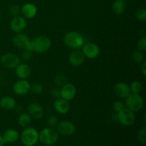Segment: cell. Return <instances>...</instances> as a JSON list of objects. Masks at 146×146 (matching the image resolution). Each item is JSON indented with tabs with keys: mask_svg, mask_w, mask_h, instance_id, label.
Masks as SVG:
<instances>
[{
	"mask_svg": "<svg viewBox=\"0 0 146 146\" xmlns=\"http://www.w3.org/2000/svg\"><path fill=\"white\" fill-rule=\"evenodd\" d=\"M58 131L52 127L44 128L38 133V141L46 146H51L58 140Z\"/></svg>",
	"mask_w": 146,
	"mask_h": 146,
	"instance_id": "cell-1",
	"label": "cell"
},
{
	"mask_svg": "<svg viewBox=\"0 0 146 146\" xmlns=\"http://www.w3.org/2000/svg\"><path fill=\"white\" fill-rule=\"evenodd\" d=\"M64 42L66 46L74 50L82 48L84 44V36L79 32L76 31H68L64 37Z\"/></svg>",
	"mask_w": 146,
	"mask_h": 146,
	"instance_id": "cell-2",
	"label": "cell"
},
{
	"mask_svg": "<svg viewBox=\"0 0 146 146\" xmlns=\"http://www.w3.org/2000/svg\"><path fill=\"white\" fill-rule=\"evenodd\" d=\"M51 39L46 36H39L31 41V49L33 52L42 54L50 48Z\"/></svg>",
	"mask_w": 146,
	"mask_h": 146,
	"instance_id": "cell-3",
	"label": "cell"
},
{
	"mask_svg": "<svg viewBox=\"0 0 146 146\" xmlns=\"http://www.w3.org/2000/svg\"><path fill=\"white\" fill-rule=\"evenodd\" d=\"M19 138L24 146H34L38 142V132L36 128L27 127L21 132Z\"/></svg>",
	"mask_w": 146,
	"mask_h": 146,
	"instance_id": "cell-4",
	"label": "cell"
},
{
	"mask_svg": "<svg viewBox=\"0 0 146 146\" xmlns=\"http://www.w3.org/2000/svg\"><path fill=\"white\" fill-rule=\"evenodd\" d=\"M125 106L133 112H138L143 108L144 100L140 94H131L125 98Z\"/></svg>",
	"mask_w": 146,
	"mask_h": 146,
	"instance_id": "cell-5",
	"label": "cell"
},
{
	"mask_svg": "<svg viewBox=\"0 0 146 146\" xmlns=\"http://www.w3.org/2000/svg\"><path fill=\"white\" fill-rule=\"evenodd\" d=\"M0 62L1 65L6 68L13 69L15 68L21 63L20 58L14 53H6L3 54L0 58Z\"/></svg>",
	"mask_w": 146,
	"mask_h": 146,
	"instance_id": "cell-6",
	"label": "cell"
},
{
	"mask_svg": "<svg viewBox=\"0 0 146 146\" xmlns=\"http://www.w3.org/2000/svg\"><path fill=\"white\" fill-rule=\"evenodd\" d=\"M118 121L125 126H131L134 123L135 120V112L128 108H124L118 113H117Z\"/></svg>",
	"mask_w": 146,
	"mask_h": 146,
	"instance_id": "cell-7",
	"label": "cell"
},
{
	"mask_svg": "<svg viewBox=\"0 0 146 146\" xmlns=\"http://www.w3.org/2000/svg\"><path fill=\"white\" fill-rule=\"evenodd\" d=\"M12 44L16 47L23 50L31 49V40L29 37L24 34L17 33L12 38Z\"/></svg>",
	"mask_w": 146,
	"mask_h": 146,
	"instance_id": "cell-8",
	"label": "cell"
},
{
	"mask_svg": "<svg viewBox=\"0 0 146 146\" xmlns=\"http://www.w3.org/2000/svg\"><path fill=\"white\" fill-rule=\"evenodd\" d=\"M57 131L58 134L64 136H71L76 132V126L69 121H62L57 124Z\"/></svg>",
	"mask_w": 146,
	"mask_h": 146,
	"instance_id": "cell-9",
	"label": "cell"
},
{
	"mask_svg": "<svg viewBox=\"0 0 146 146\" xmlns=\"http://www.w3.org/2000/svg\"><path fill=\"white\" fill-rule=\"evenodd\" d=\"M83 54L89 59H94L100 54V48L95 43L89 42L83 46Z\"/></svg>",
	"mask_w": 146,
	"mask_h": 146,
	"instance_id": "cell-10",
	"label": "cell"
},
{
	"mask_svg": "<svg viewBox=\"0 0 146 146\" xmlns=\"http://www.w3.org/2000/svg\"><path fill=\"white\" fill-rule=\"evenodd\" d=\"M27 113L31 118L39 120L44 115V110L42 106L38 103H31L27 107Z\"/></svg>",
	"mask_w": 146,
	"mask_h": 146,
	"instance_id": "cell-11",
	"label": "cell"
},
{
	"mask_svg": "<svg viewBox=\"0 0 146 146\" xmlns=\"http://www.w3.org/2000/svg\"><path fill=\"white\" fill-rule=\"evenodd\" d=\"M27 25V20L21 16H15L10 22V28L15 33H21L26 29Z\"/></svg>",
	"mask_w": 146,
	"mask_h": 146,
	"instance_id": "cell-12",
	"label": "cell"
},
{
	"mask_svg": "<svg viewBox=\"0 0 146 146\" xmlns=\"http://www.w3.org/2000/svg\"><path fill=\"white\" fill-rule=\"evenodd\" d=\"M31 84L27 79H19L13 85V91L17 95L24 96L29 92Z\"/></svg>",
	"mask_w": 146,
	"mask_h": 146,
	"instance_id": "cell-13",
	"label": "cell"
},
{
	"mask_svg": "<svg viewBox=\"0 0 146 146\" xmlns=\"http://www.w3.org/2000/svg\"><path fill=\"white\" fill-rule=\"evenodd\" d=\"M76 95V88L74 84L67 83L61 88L60 97L61 98H64V99L69 101L74 99Z\"/></svg>",
	"mask_w": 146,
	"mask_h": 146,
	"instance_id": "cell-14",
	"label": "cell"
},
{
	"mask_svg": "<svg viewBox=\"0 0 146 146\" xmlns=\"http://www.w3.org/2000/svg\"><path fill=\"white\" fill-rule=\"evenodd\" d=\"M113 91L115 95L121 98H125L131 94L129 85L124 82L117 83L114 86Z\"/></svg>",
	"mask_w": 146,
	"mask_h": 146,
	"instance_id": "cell-15",
	"label": "cell"
},
{
	"mask_svg": "<svg viewBox=\"0 0 146 146\" xmlns=\"http://www.w3.org/2000/svg\"><path fill=\"white\" fill-rule=\"evenodd\" d=\"M85 56L80 50H74L70 54L68 61L71 65L74 66H79L82 65L85 61Z\"/></svg>",
	"mask_w": 146,
	"mask_h": 146,
	"instance_id": "cell-16",
	"label": "cell"
},
{
	"mask_svg": "<svg viewBox=\"0 0 146 146\" xmlns=\"http://www.w3.org/2000/svg\"><path fill=\"white\" fill-rule=\"evenodd\" d=\"M54 108L58 113L64 115L70 111V104L66 100L58 98L54 101Z\"/></svg>",
	"mask_w": 146,
	"mask_h": 146,
	"instance_id": "cell-17",
	"label": "cell"
},
{
	"mask_svg": "<svg viewBox=\"0 0 146 146\" xmlns=\"http://www.w3.org/2000/svg\"><path fill=\"white\" fill-rule=\"evenodd\" d=\"M15 68L16 76L20 79H27L31 74V70L29 66L24 63H20Z\"/></svg>",
	"mask_w": 146,
	"mask_h": 146,
	"instance_id": "cell-18",
	"label": "cell"
},
{
	"mask_svg": "<svg viewBox=\"0 0 146 146\" xmlns=\"http://www.w3.org/2000/svg\"><path fill=\"white\" fill-rule=\"evenodd\" d=\"M21 13L25 19H32L36 15L37 7L32 3H27L21 8Z\"/></svg>",
	"mask_w": 146,
	"mask_h": 146,
	"instance_id": "cell-19",
	"label": "cell"
},
{
	"mask_svg": "<svg viewBox=\"0 0 146 146\" xmlns=\"http://www.w3.org/2000/svg\"><path fill=\"white\" fill-rule=\"evenodd\" d=\"M20 134L17 130L14 128H9L4 132L2 138L5 143H13L19 139Z\"/></svg>",
	"mask_w": 146,
	"mask_h": 146,
	"instance_id": "cell-20",
	"label": "cell"
},
{
	"mask_svg": "<svg viewBox=\"0 0 146 146\" xmlns=\"http://www.w3.org/2000/svg\"><path fill=\"white\" fill-rule=\"evenodd\" d=\"M16 106H17L16 100L13 97L6 96L0 99V107L3 109L11 111L15 108Z\"/></svg>",
	"mask_w": 146,
	"mask_h": 146,
	"instance_id": "cell-21",
	"label": "cell"
},
{
	"mask_svg": "<svg viewBox=\"0 0 146 146\" xmlns=\"http://www.w3.org/2000/svg\"><path fill=\"white\" fill-rule=\"evenodd\" d=\"M126 5L125 1L123 0H114L112 4V9L115 14H122L125 11Z\"/></svg>",
	"mask_w": 146,
	"mask_h": 146,
	"instance_id": "cell-22",
	"label": "cell"
},
{
	"mask_svg": "<svg viewBox=\"0 0 146 146\" xmlns=\"http://www.w3.org/2000/svg\"><path fill=\"white\" fill-rule=\"evenodd\" d=\"M31 123V118L27 113H22L18 117V124L22 128H27Z\"/></svg>",
	"mask_w": 146,
	"mask_h": 146,
	"instance_id": "cell-23",
	"label": "cell"
},
{
	"mask_svg": "<svg viewBox=\"0 0 146 146\" xmlns=\"http://www.w3.org/2000/svg\"><path fill=\"white\" fill-rule=\"evenodd\" d=\"M130 90H131V94H140V93L143 90V85L140 81H134L130 84L129 86Z\"/></svg>",
	"mask_w": 146,
	"mask_h": 146,
	"instance_id": "cell-24",
	"label": "cell"
},
{
	"mask_svg": "<svg viewBox=\"0 0 146 146\" xmlns=\"http://www.w3.org/2000/svg\"><path fill=\"white\" fill-rule=\"evenodd\" d=\"M132 58L134 61V62L137 63V64H141L143 62L145 61V56H144L143 53L141 51H136L133 54Z\"/></svg>",
	"mask_w": 146,
	"mask_h": 146,
	"instance_id": "cell-25",
	"label": "cell"
},
{
	"mask_svg": "<svg viewBox=\"0 0 146 146\" xmlns=\"http://www.w3.org/2000/svg\"><path fill=\"white\" fill-rule=\"evenodd\" d=\"M54 83H55L57 86L61 88L68 83V80H67L66 76H65L58 75L54 78Z\"/></svg>",
	"mask_w": 146,
	"mask_h": 146,
	"instance_id": "cell-26",
	"label": "cell"
},
{
	"mask_svg": "<svg viewBox=\"0 0 146 146\" xmlns=\"http://www.w3.org/2000/svg\"><path fill=\"white\" fill-rule=\"evenodd\" d=\"M43 91V86L39 83H34L30 86V91L34 94H40Z\"/></svg>",
	"mask_w": 146,
	"mask_h": 146,
	"instance_id": "cell-27",
	"label": "cell"
},
{
	"mask_svg": "<svg viewBox=\"0 0 146 146\" xmlns=\"http://www.w3.org/2000/svg\"><path fill=\"white\" fill-rule=\"evenodd\" d=\"M138 140L141 144L145 145L146 143V128L143 127L139 131L138 133Z\"/></svg>",
	"mask_w": 146,
	"mask_h": 146,
	"instance_id": "cell-28",
	"label": "cell"
},
{
	"mask_svg": "<svg viewBox=\"0 0 146 146\" xmlns=\"http://www.w3.org/2000/svg\"><path fill=\"white\" fill-rule=\"evenodd\" d=\"M46 122H47V124L48 125V126L54 128V127H55L56 125H57V124H58V117L55 115H49V116L48 117V118H47Z\"/></svg>",
	"mask_w": 146,
	"mask_h": 146,
	"instance_id": "cell-29",
	"label": "cell"
},
{
	"mask_svg": "<svg viewBox=\"0 0 146 146\" xmlns=\"http://www.w3.org/2000/svg\"><path fill=\"white\" fill-rule=\"evenodd\" d=\"M137 19L141 21H144L146 20V9L145 8L140 9L135 14Z\"/></svg>",
	"mask_w": 146,
	"mask_h": 146,
	"instance_id": "cell-30",
	"label": "cell"
},
{
	"mask_svg": "<svg viewBox=\"0 0 146 146\" xmlns=\"http://www.w3.org/2000/svg\"><path fill=\"white\" fill-rule=\"evenodd\" d=\"M137 47L138 50L141 51H145L146 50V38L145 37H142L140 38L139 41L137 44Z\"/></svg>",
	"mask_w": 146,
	"mask_h": 146,
	"instance_id": "cell-31",
	"label": "cell"
},
{
	"mask_svg": "<svg viewBox=\"0 0 146 146\" xmlns=\"http://www.w3.org/2000/svg\"><path fill=\"white\" fill-rule=\"evenodd\" d=\"M9 11L11 14L15 17V16H18L19 14V13L21 12V9H20L19 6L17 4H13L10 7Z\"/></svg>",
	"mask_w": 146,
	"mask_h": 146,
	"instance_id": "cell-32",
	"label": "cell"
},
{
	"mask_svg": "<svg viewBox=\"0 0 146 146\" xmlns=\"http://www.w3.org/2000/svg\"><path fill=\"white\" fill-rule=\"evenodd\" d=\"M113 106L114 111H115L116 113H118L119 111H121V110L123 109V108H125V104H124L123 102H121V101H117L114 103Z\"/></svg>",
	"mask_w": 146,
	"mask_h": 146,
	"instance_id": "cell-33",
	"label": "cell"
},
{
	"mask_svg": "<svg viewBox=\"0 0 146 146\" xmlns=\"http://www.w3.org/2000/svg\"><path fill=\"white\" fill-rule=\"evenodd\" d=\"M51 95L52 96V97L56 98H58L61 96V88L56 86L54 87L51 90Z\"/></svg>",
	"mask_w": 146,
	"mask_h": 146,
	"instance_id": "cell-34",
	"label": "cell"
},
{
	"mask_svg": "<svg viewBox=\"0 0 146 146\" xmlns=\"http://www.w3.org/2000/svg\"><path fill=\"white\" fill-rule=\"evenodd\" d=\"M24 53L22 54V58L24 61H29L32 58V53L31 50H24Z\"/></svg>",
	"mask_w": 146,
	"mask_h": 146,
	"instance_id": "cell-35",
	"label": "cell"
},
{
	"mask_svg": "<svg viewBox=\"0 0 146 146\" xmlns=\"http://www.w3.org/2000/svg\"><path fill=\"white\" fill-rule=\"evenodd\" d=\"M141 71L144 76H146V62L145 61H144V62H143L142 64H141Z\"/></svg>",
	"mask_w": 146,
	"mask_h": 146,
	"instance_id": "cell-36",
	"label": "cell"
},
{
	"mask_svg": "<svg viewBox=\"0 0 146 146\" xmlns=\"http://www.w3.org/2000/svg\"><path fill=\"white\" fill-rule=\"evenodd\" d=\"M5 145V142H4V139L2 138V135H0V146H4Z\"/></svg>",
	"mask_w": 146,
	"mask_h": 146,
	"instance_id": "cell-37",
	"label": "cell"
},
{
	"mask_svg": "<svg viewBox=\"0 0 146 146\" xmlns=\"http://www.w3.org/2000/svg\"><path fill=\"white\" fill-rule=\"evenodd\" d=\"M0 19H1V12H0Z\"/></svg>",
	"mask_w": 146,
	"mask_h": 146,
	"instance_id": "cell-38",
	"label": "cell"
},
{
	"mask_svg": "<svg viewBox=\"0 0 146 146\" xmlns=\"http://www.w3.org/2000/svg\"><path fill=\"white\" fill-rule=\"evenodd\" d=\"M123 1H129V0H123Z\"/></svg>",
	"mask_w": 146,
	"mask_h": 146,
	"instance_id": "cell-39",
	"label": "cell"
}]
</instances>
